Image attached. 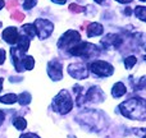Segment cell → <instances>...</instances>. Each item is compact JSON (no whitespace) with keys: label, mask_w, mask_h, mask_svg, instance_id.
Returning <instances> with one entry per match:
<instances>
[{"label":"cell","mask_w":146,"mask_h":138,"mask_svg":"<svg viewBox=\"0 0 146 138\" xmlns=\"http://www.w3.org/2000/svg\"><path fill=\"white\" fill-rule=\"evenodd\" d=\"M119 111L123 116L132 120H145L146 119V102L141 97H133L119 105Z\"/></svg>","instance_id":"6da1fadb"},{"label":"cell","mask_w":146,"mask_h":138,"mask_svg":"<svg viewBox=\"0 0 146 138\" xmlns=\"http://www.w3.org/2000/svg\"><path fill=\"white\" fill-rule=\"evenodd\" d=\"M10 54H12V63L14 64V68L17 72L33 69V67H35V59L32 56H26L25 53L18 50L17 48L10 49Z\"/></svg>","instance_id":"7a4b0ae2"},{"label":"cell","mask_w":146,"mask_h":138,"mask_svg":"<svg viewBox=\"0 0 146 138\" xmlns=\"http://www.w3.org/2000/svg\"><path fill=\"white\" fill-rule=\"evenodd\" d=\"M53 108L56 113L59 114H68L69 111L72 110L73 108V101H72V97L69 95L68 91L66 90H62L58 95L54 97V101H53Z\"/></svg>","instance_id":"3957f363"},{"label":"cell","mask_w":146,"mask_h":138,"mask_svg":"<svg viewBox=\"0 0 146 138\" xmlns=\"http://www.w3.org/2000/svg\"><path fill=\"white\" fill-rule=\"evenodd\" d=\"M69 53H71V55L81 56V58H86V59H90L99 55L98 46L88 42H81V41L69 49Z\"/></svg>","instance_id":"277c9868"},{"label":"cell","mask_w":146,"mask_h":138,"mask_svg":"<svg viewBox=\"0 0 146 138\" xmlns=\"http://www.w3.org/2000/svg\"><path fill=\"white\" fill-rule=\"evenodd\" d=\"M88 68L90 70L98 77H109L114 73V68L111 64L106 63L103 60H95L92 63L88 64Z\"/></svg>","instance_id":"5b68a950"},{"label":"cell","mask_w":146,"mask_h":138,"mask_svg":"<svg viewBox=\"0 0 146 138\" xmlns=\"http://www.w3.org/2000/svg\"><path fill=\"white\" fill-rule=\"evenodd\" d=\"M33 26L36 28V35L41 38V40H45L49 36L51 35V32L54 31V24L48 19H42V18H37V19L33 22Z\"/></svg>","instance_id":"8992f818"},{"label":"cell","mask_w":146,"mask_h":138,"mask_svg":"<svg viewBox=\"0 0 146 138\" xmlns=\"http://www.w3.org/2000/svg\"><path fill=\"white\" fill-rule=\"evenodd\" d=\"M81 41V36L77 31H67L58 41V48L59 49H71L72 46H74L76 44H78Z\"/></svg>","instance_id":"52a82bcc"},{"label":"cell","mask_w":146,"mask_h":138,"mask_svg":"<svg viewBox=\"0 0 146 138\" xmlns=\"http://www.w3.org/2000/svg\"><path fill=\"white\" fill-rule=\"evenodd\" d=\"M68 73L71 77L76 78V79H85L88 77V70L87 67L82 63H74L68 67Z\"/></svg>","instance_id":"ba28073f"},{"label":"cell","mask_w":146,"mask_h":138,"mask_svg":"<svg viewBox=\"0 0 146 138\" xmlns=\"http://www.w3.org/2000/svg\"><path fill=\"white\" fill-rule=\"evenodd\" d=\"M48 74L53 81H60L63 78V67L58 60H51L48 64Z\"/></svg>","instance_id":"9c48e42d"},{"label":"cell","mask_w":146,"mask_h":138,"mask_svg":"<svg viewBox=\"0 0 146 138\" xmlns=\"http://www.w3.org/2000/svg\"><path fill=\"white\" fill-rule=\"evenodd\" d=\"M3 38H4L5 42H8L9 45H15L19 38L18 35V30L15 27H8L3 31Z\"/></svg>","instance_id":"30bf717a"},{"label":"cell","mask_w":146,"mask_h":138,"mask_svg":"<svg viewBox=\"0 0 146 138\" xmlns=\"http://www.w3.org/2000/svg\"><path fill=\"white\" fill-rule=\"evenodd\" d=\"M105 48L108 49H118L122 44V38L118 35H114V33H109L103 41H101Z\"/></svg>","instance_id":"8fae6325"},{"label":"cell","mask_w":146,"mask_h":138,"mask_svg":"<svg viewBox=\"0 0 146 138\" xmlns=\"http://www.w3.org/2000/svg\"><path fill=\"white\" fill-rule=\"evenodd\" d=\"M85 98L88 101H98V102H101L103 100H105V95H104V92L99 87H91L90 90L87 91V93H86Z\"/></svg>","instance_id":"7c38bea8"},{"label":"cell","mask_w":146,"mask_h":138,"mask_svg":"<svg viewBox=\"0 0 146 138\" xmlns=\"http://www.w3.org/2000/svg\"><path fill=\"white\" fill-rule=\"evenodd\" d=\"M104 28L100 23H90L87 24V36L88 37H94V36H100L103 35Z\"/></svg>","instance_id":"4fadbf2b"},{"label":"cell","mask_w":146,"mask_h":138,"mask_svg":"<svg viewBox=\"0 0 146 138\" xmlns=\"http://www.w3.org/2000/svg\"><path fill=\"white\" fill-rule=\"evenodd\" d=\"M124 93H126V86H124L122 82H117L115 85L113 86V90H111L113 97L119 98V97H122Z\"/></svg>","instance_id":"5bb4252c"},{"label":"cell","mask_w":146,"mask_h":138,"mask_svg":"<svg viewBox=\"0 0 146 138\" xmlns=\"http://www.w3.org/2000/svg\"><path fill=\"white\" fill-rule=\"evenodd\" d=\"M22 35L26 36V37H28L31 40V38H33L36 36V28L35 26H33V23H27V24H25L22 27Z\"/></svg>","instance_id":"9a60e30c"},{"label":"cell","mask_w":146,"mask_h":138,"mask_svg":"<svg viewBox=\"0 0 146 138\" xmlns=\"http://www.w3.org/2000/svg\"><path fill=\"white\" fill-rule=\"evenodd\" d=\"M15 48L18 49V50H21L22 53H26V51L28 50V48H30V38L26 37V36H19V38H18L17 41V46Z\"/></svg>","instance_id":"2e32d148"},{"label":"cell","mask_w":146,"mask_h":138,"mask_svg":"<svg viewBox=\"0 0 146 138\" xmlns=\"http://www.w3.org/2000/svg\"><path fill=\"white\" fill-rule=\"evenodd\" d=\"M13 125H14L18 131H25L26 127H27V121H26L25 118L18 116V118H15L14 120H13Z\"/></svg>","instance_id":"e0dca14e"},{"label":"cell","mask_w":146,"mask_h":138,"mask_svg":"<svg viewBox=\"0 0 146 138\" xmlns=\"http://www.w3.org/2000/svg\"><path fill=\"white\" fill-rule=\"evenodd\" d=\"M31 100H32V97L28 92H22L19 96H17V101L21 105H28L31 102Z\"/></svg>","instance_id":"ac0fdd59"},{"label":"cell","mask_w":146,"mask_h":138,"mask_svg":"<svg viewBox=\"0 0 146 138\" xmlns=\"http://www.w3.org/2000/svg\"><path fill=\"white\" fill-rule=\"evenodd\" d=\"M0 102L8 104V105L17 102V95H14V93H8V95L1 96V97H0Z\"/></svg>","instance_id":"d6986e66"},{"label":"cell","mask_w":146,"mask_h":138,"mask_svg":"<svg viewBox=\"0 0 146 138\" xmlns=\"http://www.w3.org/2000/svg\"><path fill=\"white\" fill-rule=\"evenodd\" d=\"M135 14L137 15V18H140V19L142 20V22H145L146 20V8L145 7H136V9H135Z\"/></svg>","instance_id":"ffe728a7"},{"label":"cell","mask_w":146,"mask_h":138,"mask_svg":"<svg viewBox=\"0 0 146 138\" xmlns=\"http://www.w3.org/2000/svg\"><path fill=\"white\" fill-rule=\"evenodd\" d=\"M136 61H137L136 56H128L127 59H124V65H126L127 69H132L133 65L136 64Z\"/></svg>","instance_id":"44dd1931"},{"label":"cell","mask_w":146,"mask_h":138,"mask_svg":"<svg viewBox=\"0 0 146 138\" xmlns=\"http://www.w3.org/2000/svg\"><path fill=\"white\" fill-rule=\"evenodd\" d=\"M36 4H37V0H25V1H23V8L30 10V9H32Z\"/></svg>","instance_id":"7402d4cb"},{"label":"cell","mask_w":146,"mask_h":138,"mask_svg":"<svg viewBox=\"0 0 146 138\" xmlns=\"http://www.w3.org/2000/svg\"><path fill=\"white\" fill-rule=\"evenodd\" d=\"M69 10H71L72 13H82V12H85V8L80 7V5H77V4H71L69 5Z\"/></svg>","instance_id":"603a6c76"},{"label":"cell","mask_w":146,"mask_h":138,"mask_svg":"<svg viewBox=\"0 0 146 138\" xmlns=\"http://www.w3.org/2000/svg\"><path fill=\"white\" fill-rule=\"evenodd\" d=\"M12 18H14V19L18 20V22H22V20L25 19V14H23L22 12H18V10H15V12H13Z\"/></svg>","instance_id":"cb8c5ba5"},{"label":"cell","mask_w":146,"mask_h":138,"mask_svg":"<svg viewBox=\"0 0 146 138\" xmlns=\"http://www.w3.org/2000/svg\"><path fill=\"white\" fill-rule=\"evenodd\" d=\"M17 4H18V1L17 0H9V1H8V9H12V8H15L17 7Z\"/></svg>","instance_id":"d4e9b609"},{"label":"cell","mask_w":146,"mask_h":138,"mask_svg":"<svg viewBox=\"0 0 146 138\" xmlns=\"http://www.w3.org/2000/svg\"><path fill=\"white\" fill-rule=\"evenodd\" d=\"M19 138H40L37 136V134H33V133H25V134H22Z\"/></svg>","instance_id":"484cf974"},{"label":"cell","mask_w":146,"mask_h":138,"mask_svg":"<svg viewBox=\"0 0 146 138\" xmlns=\"http://www.w3.org/2000/svg\"><path fill=\"white\" fill-rule=\"evenodd\" d=\"M5 61V51L3 49H0V65Z\"/></svg>","instance_id":"4316f807"},{"label":"cell","mask_w":146,"mask_h":138,"mask_svg":"<svg viewBox=\"0 0 146 138\" xmlns=\"http://www.w3.org/2000/svg\"><path fill=\"white\" fill-rule=\"evenodd\" d=\"M4 119H5V114L3 110H0V127H1V124L4 123Z\"/></svg>","instance_id":"83f0119b"},{"label":"cell","mask_w":146,"mask_h":138,"mask_svg":"<svg viewBox=\"0 0 146 138\" xmlns=\"http://www.w3.org/2000/svg\"><path fill=\"white\" fill-rule=\"evenodd\" d=\"M53 3H55V4H64V3L67 1V0H51Z\"/></svg>","instance_id":"f1b7e54d"},{"label":"cell","mask_w":146,"mask_h":138,"mask_svg":"<svg viewBox=\"0 0 146 138\" xmlns=\"http://www.w3.org/2000/svg\"><path fill=\"white\" fill-rule=\"evenodd\" d=\"M118 3H122V4H126V3H131L132 0H117Z\"/></svg>","instance_id":"f546056e"},{"label":"cell","mask_w":146,"mask_h":138,"mask_svg":"<svg viewBox=\"0 0 146 138\" xmlns=\"http://www.w3.org/2000/svg\"><path fill=\"white\" fill-rule=\"evenodd\" d=\"M4 7H5V1L4 0H0V9H3Z\"/></svg>","instance_id":"4dcf8cb0"},{"label":"cell","mask_w":146,"mask_h":138,"mask_svg":"<svg viewBox=\"0 0 146 138\" xmlns=\"http://www.w3.org/2000/svg\"><path fill=\"white\" fill-rule=\"evenodd\" d=\"M3 82H4V79L0 78V92H1V90H3Z\"/></svg>","instance_id":"1f68e13d"},{"label":"cell","mask_w":146,"mask_h":138,"mask_svg":"<svg viewBox=\"0 0 146 138\" xmlns=\"http://www.w3.org/2000/svg\"><path fill=\"white\" fill-rule=\"evenodd\" d=\"M95 1H96V3H98V4H103V3H104V1H105V0H95Z\"/></svg>","instance_id":"d6a6232c"},{"label":"cell","mask_w":146,"mask_h":138,"mask_svg":"<svg viewBox=\"0 0 146 138\" xmlns=\"http://www.w3.org/2000/svg\"><path fill=\"white\" fill-rule=\"evenodd\" d=\"M141 1H146V0H141Z\"/></svg>","instance_id":"836d02e7"}]
</instances>
